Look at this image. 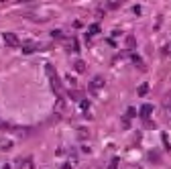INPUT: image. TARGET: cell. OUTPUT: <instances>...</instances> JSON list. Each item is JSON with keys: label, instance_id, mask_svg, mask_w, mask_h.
Returning a JSON list of instances; mask_svg holds the SVG:
<instances>
[{"label": "cell", "instance_id": "6da1fadb", "mask_svg": "<svg viewBox=\"0 0 171 169\" xmlns=\"http://www.w3.org/2000/svg\"><path fill=\"white\" fill-rule=\"evenodd\" d=\"M45 71H47V76H49V80H51V86H53L55 94H59V80H57V74H55V67H53L51 63H45Z\"/></svg>", "mask_w": 171, "mask_h": 169}, {"label": "cell", "instance_id": "7a4b0ae2", "mask_svg": "<svg viewBox=\"0 0 171 169\" xmlns=\"http://www.w3.org/2000/svg\"><path fill=\"white\" fill-rule=\"evenodd\" d=\"M106 84V80H104V76H96L92 82H90V92H98V90H102Z\"/></svg>", "mask_w": 171, "mask_h": 169}, {"label": "cell", "instance_id": "3957f363", "mask_svg": "<svg viewBox=\"0 0 171 169\" xmlns=\"http://www.w3.org/2000/svg\"><path fill=\"white\" fill-rule=\"evenodd\" d=\"M138 112V116L143 118V120H149V116H151V112H153V106L151 104H141V110H136Z\"/></svg>", "mask_w": 171, "mask_h": 169}, {"label": "cell", "instance_id": "277c9868", "mask_svg": "<svg viewBox=\"0 0 171 169\" xmlns=\"http://www.w3.org/2000/svg\"><path fill=\"white\" fill-rule=\"evenodd\" d=\"M2 37H4V43H6V45H10V47H18V45H20L18 37H16L14 33H4Z\"/></svg>", "mask_w": 171, "mask_h": 169}, {"label": "cell", "instance_id": "5b68a950", "mask_svg": "<svg viewBox=\"0 0 171 169\" xmlns=\"http://www.w3.org/2000/svg\"><path fill=\"white\" fill-rule=\"evenodd\" d=\"M124 45H126V51H134L136 49V39H134V35H126V39H124Z\"/></svg>", "mask_w": 171, "mask_h": 169}, {"label": "cell", "instance_id": "8992f818", "mask_svg": "<svg viewBox=\"0 0 171 169\" xmlns=\"http://www.w3.org/2000/svg\"><path fill=\"white\" fill-rule=\"evenodd\" d=\"M35 51H39V45L33 41H27L23 45V53H35Z\"/></svg>", "mask_w": 171, "mask_h": 169}, {"label": "cell", "instance_id": "52a82bcc", "mask_svg": "<svg viewBox=\"0 0 171 169\" xmlns=\"http://www.w3.org/2000/svg\"><path fill=\"white\" fill-rule=\"evenodd\" d=\"M130 59H132V63H134L136 67H141V69H145V65H143V59H141V57H138V55H136L134 51L130 53Z\"/></svg>", "mask_w": 171, "mask_h": 169}, {"label": "cell", "instance_id": "ba28073f", "mask_svg": "<svg viewBox=\"0 0 171 169\" xmlns=\"http://www.w3.org/2000/svg\"><path fill=\"white\" fill-rule=\"evenodd\" d=\"M98 33H100V25H98V23L90 25V29H88V37H94V35H98Z\"/></svg>", "mask_w": 171, "mask_h": 169}, {"label": "cell", "instance_id": "9c48e42d", "mask_svg": "<svg viewBox=\"0 0 171 169\" xmlns=\"http://www.w3.org/2000/svg\"><path fill=\"white\" fill-rule=\"evenodd\" d=\"M78 139H80V141H88V139H90V132H88V128H78Z\"/></svg>", "mask_w": 171, "mask_h": 169}, {"label": "cell", "instance_id": "30bf717a", "mask_svg": "<svg viewBox=\"0 0 171 169\" xmlns=\"http://www.w3.org/2000/svg\"><path fill=\"white\" fill-rule=\"evenodd\" d=\"M69 51L80 53V43H78V39H71V41H69Z\"/></svg>", "mask_w": 171, "mask_h": 169}, {"label": "cell", "instance_id": "8fae6325", "mask_svg": "<svg viewBox=\"0 0 171 169\" xmlns=\"http://www.w3.org/2000/svg\"><path fill=\"white\" fill-rule=\"evenodd\" d=\"M73 67H76V71H80V74H84L86 71V63L82 61V59H78V61L73 63Z\"/></svg>", "mask_w": 171, "mask_h": 169}, {"label": "cell", "instance_id": "7c38bea8", "mask_svg": "<svg viewBox=\"0 0 171 169\" xmlns=\"http://www.w3.org/2000/svg\"><path fill=\"white\" fill-rule=\"evenodd\" d=\"M0 149L2 151H10L12 149V141H0Z\"/></svg>", "mask_w": 171, "mask_h": 169}, {"label": "cell", "instance_id": "4fadbf2b", "mask_svg": "<svg viewBox=\"0 0 171 169\" xmlns=\"http://www.w3.org/2000/svg\"><path fill=\"white\" fill-rule=\"evenodd\" d=\"M147 92H149V84H141V86H138V90H136V94H138V96H145Z\"/></svg>", "mask_w": 171, "mask_h": 169}, {"label": "cell", "instance_id": "5bb4252c", "mask_svg": "<svg viewBox=\"0 0 171 169\" xmlns=\"http://www.w3.org/2000/svg\"><path fill=\"white\" fill-rule=\"evenodd\" d=\"M51 37H53V39H63L65 35H63L61 29H55V31H51Z\"/></svg>", "mask_w": 171, "mask_h": 169}, {"label": "cell", "instance_id": "9a60e30c", "mask_svg": "<svg viewBox=\"0 0 171 169\" xmlns=\"http://www.w3.org/2000/svg\"><path fill=\"white\" fill-rule=\"evenodd\" d=\"M134 116H136V108H134V106H130V108L126 110V118H128V120H132Z\"/></svg>", "mask_w": 171, "mask_h": 169}, {"label": "cell", "instance_id": "2e32d148", "mask_svg": "<svg viewBox=\"0 0 171 169\" xmlns=\"http://www.w3.org/2000/svg\"><path fill=\"white\" fill-rule=\"evenodd\" d=\"M80 108H82L84 112H88V108H90V100H88V98H84V100H80Z\"/></svg>", "mask_w": 171, "mask_h": 169}, {"label": "cell", "instance_id": "e0dca14e", "mask_svg": "<svg viewBox=\"0 0 171 169\" xmlns=\"http://www.w3.org/2000/svg\"><path fill=\"white\" fill-rule=\"evenodd\" d=\"M118 163H120V159H118V157H114V159L108 163V169H118Z\"/></svg>", "mask_w": 171, "mask_h": 169}, {"label": "cell", "instance_id": "ac0fdd59", "mask_svg": "<svg viewBox=\"0 0 171 169\" xmlns=\"http://www.w3.org/2000/svg\"><path fill=\"white\" fill-rule=\"evenodd\" d=\"M120 6V0H112V2H108V8L110 10H114V8H118Z\"/></svg>", "mask_w": 171, "mask_h": 169}, {"label": "cell", "instance_id": "d6986e66", "mask_svg": "<svg viewBox=\"0 0 171 169\" xmlns=\"http://www.w3.org/2000/svg\"><path fill=\"white\" fill-rule=\"evenodd\" d=\"M161 139H163V145H165V149L169 151V149H171V145H169V139H167V134H163Z\"/></svg>", "mask_w": 171, "mask_h": 169}, {"label": "cell", "instance_id": "ffe728a7", "mask_svg": "<svg viewBox=\"0 0 171 169\" xmlns=\"http://www.w3.org/2000/svg\"><path fill=\"white\" fill-rule=\"evenodd\" d=\"M132 12H134V14H143V8L136 4V6H132Z\"/></svg>", "mask_w": 171, "mask_h": 169}, {"label": "cell", "instance_id": "44dd1931", "mask_svg": "<svg viewBox=\"0 0 171 169\" xmlns=\"http://www.w3.org/2000/svg\"><path fill=\"white\" fill-rule=\"evenodd\" d=\"M149 159L155 163V161H159V155H157V153H149Z\"/></svg>", "mask_w": 171, "mask_h": 169}, {"label": "cell", "instance_id": "7402d4cb", "mask_svg": "<svg viewBox=\"0 0 171 169\" xmlns=\"http://www.w3.org/2000/svg\"><path fill=\"white\" fill-rule=\"evenodd\" d=\"M73 29H82V21H73Z\"/></svg>", "mask_w": 171, "mask_h": 169}, {"label": "cell", "instance_id": "603a6c76", "mask_svg": "<svg viewBox=\"0 0 171 169\" xmlns=\"http://www.w3.org/2000/svg\"><path fill=\"white\" fill-rule=\"evenodd\" d=\"M122 124H124V128H130V120L128 118H122Z\"/></svg>", "mask_w": 171, "mask_h": 169}, {"label": "cell", "instance_id": "cb8c5ba5", "mask_svg": "<svg viewBox=\"0 0 171 169\" xmlns=\"http://www.w3.org/2000/svg\"><path fill=\"white\" fill-rule=\"evenodd\" d=\"M169 51H171V47H169V45H165V47H163V55H167Z\"/></svg>", "mask_w": 171, "mask_h": 169}]
</instances>
